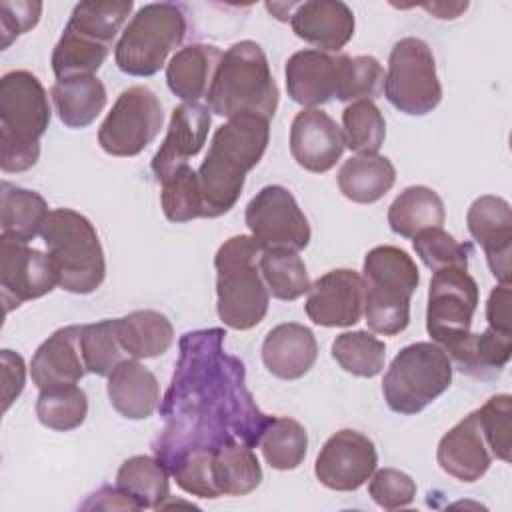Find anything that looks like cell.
<instances>
[{
    "label": "cell",
    "instance_id": "cell-1",
    "mask_svg": "<svg viewBox=\"0 0 512 512\" xmlns=\"http://www.w3.org/2000/svg\"><path fill=\"white\" fill-rule=\"evenodd\" d=\"M222 328L186 332L170 388L160 404L164 430L154 456L170 468L190 450H216L238 440L258 446L274 420L264 414L246 388L244 362L224 352Z\"/></svg>",
    "mask_w": 512,
    "mask_h": 512
},
{
    "label": "cell",
    "instance_id": "cell-2",
    "mask_svg": "<svg viewBox=\"0 0 512 512\" xmlns=\"http://www.w3.org/2000/svg\"><path fill=\"white\" fill-rule=\"evenodd\" d=\"M268 140L270 120L256 114L228 118L216 128L208 154L196 170L202 218H218L236 206L246 174L262 160Z\"/></svg>",
    "mask_w": 512,
    "mask_h": 512
},
{
    "label": "cell",
    "instance_id": "cell-3",
    "mask_svg": "<svg viewBox=\"0 0 512 512\" xmlns=\"http://www.w3.org/2000/svg\"><path fill=\"white\" fill-rule=\"evenodd\" d=\"M52 110L42 82L28 70H10L0 78V168L30 170L40 158V138Z\"/></svg>",
    "mask_w": 512,
    "mask_h": 512
},
{
    "label": "cell",
    "instance_id": "cell-4",
    "mask_svg": "<svg viewBox=\"0 0 512 512\" xmlns=\"http://www.w3.org/2000/svg\"><path fill=\"white\" fill-rule=\"evenodd\" d=\"M278 100V86L258 42L240 40L222 52L206 94L210 112L224 118L256 114L270 120L278 108Z\"/></svg>",
    "mask_w": 512,
    "mask_h": 512
},
{
    "label": "cell",
    "instance_id": "cell-5",
    "mask_svg": "<svg viewBox=\"0 0 512 512\" xmlns=\"http://www.w3.org/2000/svg\"><path fill=\"white\" fill-rule=\"evenodd\" d=\"M262 248L252 236L228 238L214 256L216 312L224 326L250 330L258 326L270 304V292L260 274Z\"/></svg>",
    "mask_w": 512,
    "mask_h": 512
},
{
    "label": "cell",
    "instance_id": "cell-6",
    "mask_svg": "<svg viewBox=\"0 0 512 512\" xmlns=\"http://www.w3.org/2000/svg\"><path fill=\"white\" fill-rule=\"evenodd\" d=\"M132 8V0L76 4L52 52V72L56 80L94 76L108 58Z\"/></svg>",
    "mask_w": 512,
    "mask_h": 512
},
{
    "label": "cell",
    "instance_id": "cell-7",
    "mask_svg": "<svg viewBox=\"0 0 512 512\" xmlns=\"http://www.w3.org/2000/svg\"><path fill=\"white\" fill-rule=\"evenodd\" d=\"M364 318L382 336H396L410 324V298L420 284L412 256L396 246L368 250L362 264Z\"/></svg>",
    "mask_w": 512,
    "mask_h": 512
},
{
    "label": "cell",
    "instance_id": "cell-8",
    "mask_svg": "<svg viewBox=\"0 0 512 512\" xmlns=\"http://www.w3.org/2000/svg\"><path fill=\"white\" fill-rule=\"evenodd\" d=\"M40 236L58 276V286L72 294H92L106 276L104 250L94 224L72 208L50 210Z\"/></svg>",
    "mask_w": 512,
    "mask_h": 512
},
{
    "label": "cell",
    "instance_id": "cell-9",
    "mask_svg": "<svg viewBox=\"0 0 512 512\" xmlns=\"http://www.w3.org/2000/svg\"><path fill=\"white\" fill-rule=\"evenodd\" d=\"M452 362L436 342H414L404 346L390 362L382 394L396 414H418L444 394L452 384Z\"/></svg>",
    "mask_w": 512,
    "mask_h": 512
},
{
    "label": "cell",
    "instance_id": "cell-10",
    "mask_svg": "<svg viewBox=\"0 0 512 512\" xmlns=\"http://www.w3.org/2000/svg\"><path fill=\"white\" fill-rule=\"evenodd\" d=\"M186 36V16L172 2H152L136 10L114 46L116 66L130 76L160 72Z\"/></svg>",
    "mask_w": 512,
    "mask_h": 512
},
{
    "label": "cell",
    "instance_id": "cell-11",
    "mask_svg": "<svg viewBox=\"0 0 512 512\" xmlns=\"http://www.w3.org/2000/svg\"><path fill=\"white\" fill-rule=\"evenodd\" d=\"M386 100L402 114L426 116L442 100L432 48L414 36L394 44L384 78Z\"/></svg>",
    "mask_w": 512,
    "mask_h": 512
},
{
    "label": "cell",
    "instance_id": "cell-12",
    "mask_svg": "<svg viewBox=\"0 0 512 512\" xmlns=\"http://www.w3.org/2000/svg\"><path fill=\"white\" fill-rule=\"evenodd\" d=\"M478 306V284L468 268H440L434 272L428 288L426 330L430 338L454 352L468 336L472 316Z\"/></svg>",
    "mask_w": 512,
    "mask_h": 512
},
{
    "label": "cell",
    "instance_id": "cell-13",
    "mask_svg": "<svg viewBox=\"0 0 512 512\" xmlns=\"http://www.w3.org/2000/svg\"><path fill=\"white\" fill-rule=\"evenodd\" d=\"M164 112L148 86H130L120 92L112 110L98 128L100 148L118 158H130L148 148L160 134Z\"/></svg>",
    "mask_w": 512,
    "mask_h": 512
},
{
    "label": "cell",
    "instance_id": "cell-14",
    "mask_svg": "<svg viewBox=\"0 0 512 512\" xmlns=\"http://www.w3.org/2000/svg\"><path fill=\"white\" fill-rule=\"evenodd\" d=\"M244 220L262 250L284 248L300 252L312 236L308 218L294 194L280 184H268L256 192L246 206Z\"/></svg>",
    "mask_w": 512,
    "mask_h": 512
},
{
    "label": "cell",
    "instance_id": "cell-15",
    "mask_svg": "<svg viewBox=\"0 0 512 512\" xmlns=\"http://www.w3.org/2000/svg\"><path fill=\"white\" fill-rule=\"evenodd\" d=\"M58 286L48 254L8 236H0V292L4 312L42 298Z\"/></svg>",
    "mask_w": 512,
    "mask_h": 512
},
{
    "label": "cell",
    "instance_id": "cell-16",
    "mask_svg": "<svg viewBox=\"0 0 512 512\" xmlns=\"http://www.w3.org/2000/svg\"><path fill=\"white\" fill-rule=\"evenodd\" d=\"M378 464L374 442L352 428H342L332 434L320 448L314 464L318 482L336 492L358 490Z\"/></svg>",
    "mask_w": 512,
    "mask_h": 512
},
{
    "label": "cell",
    "instance_id": "cell-17",
    "mask_svg": "<svg viewBox=\"0 0 512 512\" xmlns=\"http://www.w3.org/2000/svg\"><path fill=\"white\" fill-rule=\"evenodd\" d=\"M308 318L324 328L354 326L364 316V282L350 268L322 274L308 290L304 304Z\"/></svg>",
    "mask_w": 512,
    "mask_h": 512
},
{
    "label": "cell",
    "instance_id": "cell-18",
    "mask_svg": "<svg viewBox=\"0 0 512 512\" xmlns=\"http://www.w3.org/2000/svg\"><path fill=\"white\" fill-rule=\"evenodd\" d=\"M472 238L482 246L490 272L500 284H510L512 272V210L510 204L494 194L476 198L466 214Z\"/></svg>",
    "mask_w": 512,
    "mask_h": 512
},
{
    "label": "cell",
    "instance_id": "cell-19",
    "mask_svg": "<svg viewBox=\"0 0 512 512\" xmlns=\"http://www.w3.org/2000/svg\"><path fill=\"white\" fill-rule=\"evenodd\" d=\"M346 148L342 128L320 108H302L290 126V154L308 172L324 174Z\"/></svg>",
    "mask_w": 512,
    "mask_h": 512
},
{
    "label": "cell",
    "instance_id": "cell-20",
    "mask_svg": "<svg viewBox=\"0 0 512 512\" xmlns=\"http://www.w3.org/2000/svg\"><path fill=\"white\" fill-rule=\"evenodd\" d=\"M210 124L212 112L206 104L182 102L172 110L164 142L150 164L158 182H164L174 170L188 164V160L202 150Z\"/></svg>",
    "mask_w": 512,
    "mask_h": 512
},
{
    "label": "cell",
    "instance_id": "cell-21",
    "mask_svg": "<svg viewBox=\"0 0 512 512\" xmlns=\"http://www.w3.org/2000/svg\"><path fill=\"white\" fill-rule=\"evenodd\" d=\"M290 26L300 40L316 46L320 52H338L354 36L356 20L346 2L308 0L294 6Z\"/></svg>",
    "mask_w": 512,
    "mask_h": 512
},
{
    "label": "cell",
    "instance_id": "cell-22",
    "mask_svg": "<svg viewBox=\"0 0 512 512\" xmlns=\"http://www.w3.org/2000/svg\"><path fill=\"white\" fill-rule=\"evenodd\" d=\"M436 458L448 476L466 484L480 480L488 472L494 456L480 430L476 410L440 438Z\"/></svg>",
    "mask_w": 512,
    "mask_h": 512
},
{
    "label": "cell",
    "instance_id": "cell-23",
    "mask_svg": "<svg viewBox=\"0 0 512 512\" xmlns=\"http://www.w3.org/2000/svg\"><path fill=\"white\" fill-rule=\"evenodd\" d=\"M80 330L82 324L58 328L36 348L30 362V376L40 390L76 384L88 372L80 348Z\"/></svg>",
    "mask_w": 512,
    "mask_h": 512
},
{
    "label": "cell",
    "instance_id": "cell-24",
    "mask_svg": "<svg viewBox=\"0 0 512 512\" xmlns=\"http://www.w3.org/2000/svg\"><path fill=\"white\" fill-rule=\"evenodd\" d=\"M288 96L304 106L316 108L336 98L338 88V54L320 50L294 52L284 68Z\"/></svg>",
    "mask_w": 512,
    "mask_h": 512
},
{
    "label": "cell",
    "instance_id": "cell-25",
    "mask_svg": "<svg viewBox=\"0 0 512 512\" xmlns=\"http://www.w3.org/2000/svg\"><path fill=\"white\" fill-rule=\"evenodd\" d=\"M318 358L314 332L298 322L274 326L262 342V362L282 380H298L310 372Z\"/></svg>",
    "mask_w": 512,
    "mask_h": 512
},
{
    "label": "cell",
    "instance_id": "cell-26",
    "mask_svg": "<svg viewBox=\"0 0 512 512\" xmlns=\"http://www.w3.org/2000/svg\"><path fill=\"white\" fill-rule=\"evenodd\" d=\"M112 408L128 420H144L160 404V384L156 376L136 358L122 360L106 384Z\"/></svg>",
    "mask_w": 512,
    "mask_h": 512
},
{
    "label": "cell",
    "instance_id": "cell-27",
    "mask_svg": "<svg viewBox=\"0 0 512 512\" xmlns=\"http://www.w3.org/2000/svg\"><path fill=\"white\" fill-rule=\"evenodd\" d=\"M222 50L214 44H188L166 64V84L184 102L206 98L220 64Z\"/></svg>",
    "mask_w": 512,
    "mask_h": 512
},
{
    "label": "cell",
    "instance_id": "cell-28",
    "mask_svg": "<svg viewBox=\"0 0 512 512\" xmlns=\"http://www.w3.org/2000/svg\"><path fill=\"white\" fill-rule=\"evenodd\" d=\"M50 96L60 122L74 130L90 126L108 102L106 88L96 76L56 80L50 88Z\"/></svg>",
    "mask_w": 512,
    "mask_h": 512
},
{
    "label": "cell",
    "instance_id": "cell-29",
    "mask_svg": "<svg viewBox=\"0 0 512 512\" xmlns=\"http://www.w3.org/2000/svg\"><path fill=\"white\" fill-rule=\"evenodd\" d=\"M396 182V168L380 154H356L338 170L340 192L356 204L378 202Z\"/></svg>",
    "mask_w": 512,
    "mask_h": 512
},
{
    "label": "cell",
    "instance_id": "cell-30",
    "mask_svg": "<svg viewBox=\"0 0 512 512\" xmlns=\"http://www.w3.org/2000/svg\"><path fill=\"white\" fill-rule=\"evenodd\" d=\"M210 470L218 496H244L262 482V468L252 446L238 440L212 450Z\"/></svg>",
    "mask_w": 512,
    "mask_h": 512
},
{
    "label": "cell",
    "instance_id": "cell-31",
    "mask_svg": "<svg viewBox=\"0 0 512 512\" xmlns=\"http://www.w3.org/2000/svg\"><path fill=\"white\" fill-rule=\"evenodd\" d=\"M116 326L124 352L136 360L162 356L174 342L172 322L158 310H134L116 318Z\"/></svg>",
    "mask_w": 512,
    "mask_h": 512
},
{
    "label": "cell",
    "instance_id": "cell-32",
    "mask_svg": "<svg viewBox=\"0 0 512 512\" xmlns=\"http://www.w3.org/2000/svg\"><path fill=\"white\" fill-rule=\"evenodd\" d=\"M50 210L42 194L14 186L6 180L0 184V226L2 234L20 242L34 240Z\"/></svg>",
    "mask_w": 512,
    "mask_h": 512
},
{
    "label": "cell",
    "instance_id": "cell-33",
    "mask_svg": "<svg viewBox=\"0 0 512 512\" xmlns=\"http://www.w3.org/2000/svg\"><path fill=\"white\" fill-rule=\"evenodd\" d=\"M444 218V202L428 186H408L388 208V226L402 238H414L420 230L442 226Z\"/></svg>",
    "mask_w": 512,
    "mask_h": 512
},
{
    "label": "cell",
    "instance_id": "cell-34",
    "mask_svg": "<svg viewBox=\"0 0 512 512\" xmlns=\"http://www.w3.org/2000/svg\"><path fill=\"white\" fill-rule=\"evenodd\" d=\"M116 486L126 492L140 510L164 508L170 498V472L156 456H132L116 472Z\"/></svg>",
    "mask_w": 512,
    "mask_h": 512
},
{
    "label": "cell",
    "instance_id": "cell-35",
    "mask_svg": "<svg viewBox=\"0 0 512 512\" xmlns=\"http://www.w3.org/2000/svg\"><path fill=\"white\" fill-rule=\"evenodd\" d=\"M512 352V334L486 328L482 334L470 332V336L448 354L452 366L462 374L474 378H490L498 374L510 360Z\"/></svg>",
    "mask_w": 512,
    "mask_h": 512
},
{
    "label": "cell",
    "instance_id": "cell-36",
    "mask_svg": "<svg viewBox=\"0 0 512 512\" xmlns=\"http://www.w3.org/2000/svg\"><path fill=\"white\" fill-rule=\"evenodd\" d=\"M258 266L268 292L278 300H298L312 286L306 264L294 250H262Z\"/></svg>",
    "mask_w": 512,
    "mask_h": 512
},
{
    "label": "cell",
    "instance_id": "cell-37",
    "mask_svg": "<svg viewBox=\"0 0 512 512\" xmlns=\"http://www.w3.org/2000/svg\"><path fill=\"white\" fill-rule=\"evenodd\" d=\"M38 422L56 432H68L84 424L88 416L86 392L76 384L42 388L36 400Z\"/></svg>",
    "mask_w": 512,
    "mask_h": 512
},
{
    "label": "cell",
    "instance_id": "cell-38",
    "mask_svg": "<svg viewBox=\"0 0 512 512\" xmlns=\"http://www.w3.org/2000/svg\"><path fill=\"white\" fill-rule=\"evenodd\" d=\"M258 448L266 464L274 470H294L298 468L308 452L306 428L294 418H276L268 424L260 436Z\"/></svg>",
    "mask_w": 512,
    "mask_h": 512
},
{
    "label": "cell",
    "instance_id": "cell-39",
    "mask_svg": "<svg viewBox=\"0 0 512 512\" xmlns=\"http://www.w3.org/2000/svg\"><path fill=\"white\" fill-rule=\"evenodd\" d=\"M332 358L352 376L374 378L384 368L386 346L366 330L342 332L332 342Z\"/></svg>",
    "mask_w": 512,
    "mask_h": 512
},
{
    "label": "cell",
    "instance_id": "cell-40",
    "mask_svg": "<svg viewBox=\"0 0 512 512\" xmlns=\"http://www.w3.org/2000/svg\"><path fill=\"white\" fill-rule=\"evenodd\" d=\"M384 68L374 56L338 54V88L340 102L374 100L384 92Z\"/></svg>",
    "mask_w": 512,
    "mask_h": 512
},
{
    "label": "cell",
    "instance_id": "cell-41",
    "mask_svg": "<svg viewBox=\"0 0 512 512\" xmlns=\"http://www.w3.org/2000/svg\"><path fill=\"white\" fill-rule=\"evenodd\" d=\"M80 348L86 370L96 376H110L112 370L126 360L118 338L116 318H106L92 324H82Z\"/></svg>",
    "mask_w": 512,
    "mask_h": 512
},
{
    "label": "cell",
    "instance_id": "cell-42",
    "mask_svg": "<svg viewBox=\"0 0 512 512\" xmlns=\"http://www.w3.org/2000/svg\"><path fill=\"white\" fill-rule=\"evenodd\" d=\"M342 134L350 150L376 154L386 138V120L372 100H358L342 112Z\"/></svg>",
    "mask_w": 512,
    "mask_h": 512
},
{
    "label": "cell",
    "instance_id": "cell-43",
    "mask_svg": "<svg viewBox=\"0 0 512 512\" xmlns=\"http://www.w3.org/2000/svg\"><path fill=\"white\" fill-rule=\"evenodd\" d=\"M160 204L170 222L180 224L202 218V196L196 170H192L188 164L174 170L162 182Z\"/></svg>",
    "mask_w": 512,
    "mask_h": 512
},
{
    "label": "cell",
    "instance_id": "cell-44",
    "mask_svg": "<svg viewBox=\"0 0 512 512\" xmlns=\"http://www.w3.org/2000/svg\"><path fill=\"white\" fill-rule=\"evenodd\" d=\"M414 252L432 272L448 266L468 268V260L474 252L470 242H458L442 226L420 230L412 240Z\"/></svg>",
    "mask_w": 512,
    "mask_h": 512
},
{
    "label": "cell",
    "instance_id": "cell-45",
    "mask_svg": "<svg viewBox=\"0 0 512 512\" xmlns=\"http://www.w3.org/2000/svg\"><path fill=\"white\" fill-rule=\"evenodd\" d=\"M478 424L494 458L510 462L512 454V398L510 394H496L488 398L478 410Z\"/></svg>",
    "mask_w": 512,
    "mask_h": 512
},
{
    "label": "cell",
    "instance_id": "cell-46",
    "mask_svg": "<svg viewBox=\"0 0 512 512\" xmlns=\"http://www.w3.org/2000/svg\"><path fill=\"white\" fill-rule=\"evenodd\" d=\"M368 480L370 498L384 510L404 508L416 498V482L398 468L374 470Z\"/></svg>",
    "mask_w": 512,
    "mask_h": 512
},
{
    "label": "cell",
    "instance_id": "cell-47",
    "mask_svg": "<svg viewBox=\"0 0 512 512\" xmlns=\"http://www.w3.org/2000/svg\"><path fill=\"white\" fill-rule=\"evenodd\" d=\"M42 16V2L4 0L0 2V46L6 50L20 34L32 30Z\"/></svg>",
    "mask_w": 512,
    "mask_h": 512
},
{
    "label": "cell",
    "instance_id": "cell-48",
    "mask_svg": "<svg viewBox=\"0 0 512 512\" xmlns=\"http://www.w3.org/2000/svg\"><path fill=\"white\" fill-rule=\"evenodd\" d=\"M0 364H2V410L6 412L10 404L24 390L26 366H24V358L8 348L0 352Z\"/></svg>",
    "mask_w": 512,
    "mask_h": 512
},
{
    "label": "cell",
    "instance_id": "cell-49",
    "mask_svg": "<svg viewBox=\"0 0 512 512\" xmlns=\"http://www.w3.org/2000/svg\"><path fill=\"white\" fill-rule=\"evenodd\" d=\"M486 320L488 326L498 330V332H506L512 334V326H510V284H500L496 288H492L488 302H486Z\"/></svg>",
    "mask_w": 512,
    "mask_h": 512
},
{
    "label": "cell",
    "instance_id": "cell-50",
    "mask_svg": "<svg viewBox=\"0 0 512 512\" xmlns=\"http://www.w3.org/2000/svg\"><path fill=\"white\" fill-rule=\"evenodd\" d=\"M82 510H140V508L126 492H122L114 484V486H104L98 492H94L82 504Z\"/></svg>",
    "mask_w": 512,
    "mask_h": 512
},
{
    "label": "cell",
    "instance_id": "cell-51",
    "mask_svg": "<svg viewBox=\"0 0 512 512\" xmlns=\"http://www.w3.org/2000/svg\"><path fill=\"white\" fill-rule=\"evenodd\" d=\"M428 12H432L436 18L442 20H452L458 18L460 12H464L468 8V2H460V4H444V2H432V4H422Z\"/></svg>",
    "mask_w": 512,
    "mask_h": 512
}]
</instances>
